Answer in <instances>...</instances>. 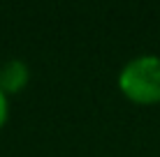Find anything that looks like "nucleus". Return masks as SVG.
<instances>
[{
  "mask_svg": "<svg viewBox=\"0 0 160 157\" xmlns=\"http://www.w3.org/2000/svg\"><path fill=\"white\" fill-rule=\"evenodd\" d=\"M7 116H9V97L0 90V129L7 122Z\"/></svg>",
  "mask_w": 160,
  "mask_h": 157,
  "instance_id": "obj_3",
  "label": "nucleus"
},
{
  "mask_svg": "<svg viewBox=\"0 0 160 157\" xmlns=\"http://www.w3.org/2000/svg\"><path fill=\"white\" fill-rule=\"evenodd\" d=\"M121 93L135 104L160 102V58L153 53L135 56L118 72Z\"/></svg>",
  "mask_w": 160,
  "mask_h": 157,
  "instance_id": "obj_1",
  "label": "nucleus"
},
{
  "mask_svg": "<svg viewBox=\"0 0 160 157\" xmlns=\"http://www.w3.org/2000/svg\"><path fill=\"white\" fill-rule=\"evenodd\" d=\"M30 81V69L28 65L19 58H12V60L0 65V90L5 95H16L28 85Z\"/></svg>",
  "mask_w": 160,
  "mask_h": 157,
  "instance_id": "obj_2",
  "label": "nucleus"
}]
</instances>
